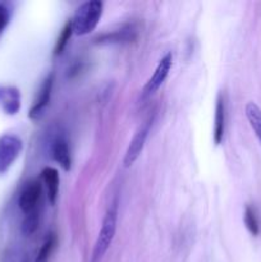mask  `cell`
<instances>
[{"label":"cell","mask_w":261,"mask_h":262,"mask_svg":"<svg viewBox=\"0 0 261 262\" xmlns=\"http://www.w3.org/2000/svg\"><path fill=\"white\" fill-rule=\"evenodd\" d=\"M102 10L104 4L100 0H89L79 5L71 19L73 33L84 36L92 32L101 19Z\"/></svg>","instance_id":"1"},{"label":"cell","mask_w":261,"mask_h":262,"mask_svg":"<svg viewBox=\"0 0 261 262\" xmlns=\"http://www.w3.org/2000/svg\"><path fill=\"white\" fill-rule=\"evenodd\" d=\"M117 217H118V206L117 204H113L105 214L102 220L101 229H100L97 239L95 242L94 251H92L91 262H100L106 251L109 250L113 239H114L115 230H117Z\"/></svg>","instance_id":"2"},{"label":"cell","mask_w":261,"mask_h":262,"mask_svg":"<svg viewBox=\"0 0 261 262\" xmlns=\"http://www.w3.org/2000/svg\"><path fill=\"white\" fill-rule=\"evenodd\" d=\"M23 148V142L18 136L7 133L0 137V174H4L14 164Z\"/></svg>","instance_id":"3"},{"label":"cell","mask_w":261,"mask_h":262,"mask_svg":"<svg viewBox=\"0 0 261 262\" xmlns=\"http://www.w3.org/2000/svg\"><path fill=\"white\" fill-rule=\"evenodd\" d=\"M41 193H42V184L40 181L33 179V181L27 182L26 186L23 187L22 192H20L19 199H18V205H19V209L22 210V212H25L26 215L37 212Z\"/></svg>","instance_id":"4"},{"label":"cell","mask_w":261,"mask_h":262,"mask_svg":"<svg viewBox=\"0 0 261 262\" xmlns=\"http://www.w3.org/2000/svg\"><path fill=\"white\" fill-rule=\"evenodd\" d=\"M171 64H173V55H171V53H168L164 58L160 59L155 71H154L153 76L150 77V79L146 82L145 87H143V97L151 96V95H154L158 91L159 87L164 83V81L168 77Z\"/></svg>","instance_id":"5"},{"label":"cell","mask_w":261,"mask_h":262,"mask_svg":"<svg viewBox=\"0 0 261 262\" xmlns=\"http://www.w3.org/2000/svg\"><path fill=\"white\" fill-rule=\"evenodd\" d=\"M153 125V119L147 120L145 124L141 125L138 128L137 132L135 133L133 136L132 141L129 143V147H128L127 152H125L124 156V165L125 166H130L136 160L138 159V156L141 155L143 150V146H145L146 138H147L148 132H150V128Z\"/></svg>","instance_id":"6"},{"label":"cell","mask_w":261,"mask_h":262,"mask_svg":"<svg viewBox=\"0 0 261 262\" xmlns=\"http://www.w3.org/2000/svg\"><path fill=\"white\" fill-rule=\"evenodd\" d=\"M0 107L8 115H15L20 109V92L15 86H0Z\"/></svg>","instance_id":"7"},{"label":"cell","mask_w":261,"mask_h":262,"mask_svg":"<svg viewBox=\"0 0 261 262\" xmlns=\"http://www.w3.org/2000/svg\"><path fill=\"white\" fill-rule=\"evenodd\" d=\"M53 74L48 77V78L44 81L42 86H41L40 92H38L37 97H36L35 102H33L32 107L30 110V118L31 119H37L41 117V114L44 113V110L46 109V106L50 102L51 97V91H53Z\"/></svg>","instance_id":"8"},{"label":"cell","mask_w":261,"mask_h":262,"mask_svg":"<svg viewBox=\"0 0 261 262\" xmlns=\"http://www.w3.org/2000/svg\"><path fill=\"white\" fill-rule=\"evenodd\" d=\"M41 179H42L44 184L46 187L49 202L54 205L56 199H58L59 193V183H60L59 171L55 168H53V166H46L41 171Z\"/></svg>","instance_id":"9"},{"label":"cell","mask_w":261,"mask_h":262,"mask_svg":"<svg viewBox=\"0 0 261 262\" xmlns=\"http://www.w3.org/2000/svg\"><path fill=\"white\" fill-rule=\"evenodd\" d=\"M53 158L59 165L63 168V170L68 171L72 166L71 150H69L68 141L64 137L56 138L53 145Z\"/></svg>","instance_id":"10"},{"label":"cell","mask_w":261,"mask_h":262,"mask_svg":"<svg viewBox=\"0 0 261 262\" xmlns=\"http://www.w3.org/2000/svg\"><path fill=\"white\" fill-rule=\"evenodd\" d=\"M225 132V102L224 97L220 94L216 100L215 107V124H214V141L216 145H220L224 138Z\"/></svg>","instance_id":"11"},{"label":"cell","mask_w":261,"mask_h":262,"mask_svg":"<svg viewBox=\"0 0 261 262\" xmlns=\"http://www.w3.org/2000/svg\"><path fill=\"white\" fill-rule=\"evenodd\" d=\"M56 246H58V237L55 233H49L38 250L35 262H49L53 253L55 252Z\"/></svg>","instance_id":"12"},{"label":"cell","mask_w":261,"mask_h":262,"mask_svg":"<svg viewBox=\"0 0 261 262\" xmlns=\"http://www.w3.org/2000/svg\"><path fill=\"white\" fill-rule=\"evenodd\" d=\"M245 112L248 123H250L253 132L256 133V136H257V138L261 142V107L257 106L255 102H248L246 105Z\"/></svg>","instance_id":"13"},{"label":"cell","mask_w":261,"mask_h":262,"mask_svg":"<svg viewBox=\"0 0 261 262\" xmlns=\"http://www.w3.org/2000/svg\"><path fill=\"white\" fill-rule=\"evenodd\" d=\"M243 222H245L246 228H247L248 232L252 235H258L260 233V224H258L257 215H256L255 209L250 205L245 207V212H243Z\"/></svg>","instance_id":"14"},{"label":"cell","mask_w":261,"mask_h":262,"mask_svg":"<svg viewBox=\"0 0 261 262\" xmlns=\"http://www.w3.org/2000/svg\"><path fill=\"white\" fill-rule=\"evenodd\" d=\"M72 33H73V28H72L71 20H69V22L66 23L63 30H61L60 35H59L58 37V41H56L55 43V49H54L55 55H60V54H63L64 49L67 48V45H68V41L69 38H71Z\"/></svg>","instance_id":"15"},{"label":"cell","mask_w":261,"mask_h":262,"mask_svg":"<svg viewBox=\"0 0 261 262\" xmlns=\"http://www.w3.org/2000/svg\"><path fill=\"white\" fill-rule=\"evenodd\" d=\"M38 227V215L37 212H33V214L26 215V219L23 222V233L26 235H31Z\"/></svg>","instance_id":"16"},{"label":"cell","mask_w":261,"mask_h":262,"mask_svg":"<svg viewBox=\"0 0 261 262\" xmlns=\"http://www.w3.org/2000/svg\"><path fill=\"white\" fill-rule=\"evenodd\" d=\"M9 9H8L4 4H0V35H2L3 31L5 30L8 23H9Z\"/></svg>","instance_id":"17"},{"label":"cell","mask_w":261,"mask_h":262,"mask_svg":"<svg viewBox=\"0 0 261 262\" xmlns=\"http://www.w3.org/2000/svg\"><path fill=\"white\" fill-rule=\"evenodd\" d=\"M127 32H132V30L129 31V28H128V30L120 31V33H122V35H120V38H122V40H129L130 37L125 36V33H127ZM100 40H106V41L115 40V41H119V32L113 33V36H104V37H101V38H100ZM130 40H132V38H130Z\"/></svg>","instance_id":"18"}]
</instances>
